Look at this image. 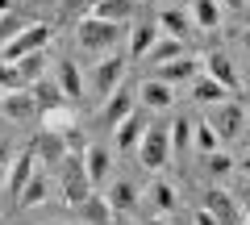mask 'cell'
Returning <instances> with one entry per match:
<instances>
[{"label": "cell", "instance_id": "cell-21", "mask_svg": "<svg viewBox=\"0 0 250 225\" xmlns=\"http://www.w3.org/2000/svg\"><path fill=\"white\" fill-rule=\"evenodd\" d=\"M138 13L134 0H96L88 9V17H100V21H113V25H129Z\"/></svg>", "mask_w": 250, "mask_h": 225}, {"label": "cell", "instance_id": "cell-22", "mask_svg": "<svg viewBox=\"0 0 250 225\" xmlns=\"http://www.w3.org/2000/svg\"><path fill=\"white\" fill-rule=\"evenodd\" d=\"M142 134H146V117H142V113L134 108V113H129V117H125L121 125L113 129V138H117V150H121V154L138 150V142H142Z\"/></svg>", "mask_w": 250, "mask_h": 225}, {"label": "cell", "instance_id": "cell-11", "mask_svg": "<svg viewBox=\"0 0 250 225\" xmlns=\"http://www.w3.org/2000/svg\"><path fill=\"white\" fill-rule=\"evenodd\" d=\"M80 159H83V171H88V184H92V188H108V180H113V159H108V146L88 142V150H83Z\"/></svg>", "mask_w": 250, "mask_h": 225}, {"label": "cell", "instance_id": "cell-10", "mask_svg": "<svg viewBox=\"0 0 250 225\" xmlns=\"http://www.w3.org/2000/svg\"><path fill=\"white\" fill-rule=\"evenodd\" d=\"M196 75H200V54H179L171 63H159L154 80H163L167 88H179V83H192Z\"/></svg>", "mask_w": 250, "mask_h": 225}, {"label": "cell", "instance_id": "cell-2", "mask_svg": "<svg viewBox=\"0 0 250 225\" xmlns=\"http://www.w3.org/2000/svg\"><path fill=\"white\" fill-rule=\"evenodd\" d=\"M92 184H88V171H83V159L80 154H67V159L59 163V200L67 208H80L83 200L92 196Z\"/></svg>", "mask_w": 250, "mask_h": 225}, {"label": "cell", "instance_id": "cell-28", "mask_svg": "<svg viewBox=\"0 0 250 225\" xmlns=\"http://www.w3.org/2000/svg\"><path fill=\"white\" fill-rule=\"evenodd\" d=\"M150 205L159 208V213H175L179 208V188L171 180H154L150 184Z\"/></svg>", "mask_w": 250, "mask_h": 225}, {"label": "cell", "instance_id": "cell-29", "mask_svg": "<svg viewBox=\"0 0 250 225\" xmlns=\"http://www.w3.org/2000/svg\"><path fill=\"white\" fill-rule=\"evenodd\" d=\"M179 54H184V42H175V38H163L159 34V42L150 46V54H146V63H171V59H179Z\"/></svg>", "mask_w": 250, "mask_h": 225}, {"label": "cell", "instance_id": "cell-8", "mask_svg": "<svg viewBox=\"0 0 250 225\" xmlns=\"http://www.w3.org/2000/svg\"><path fill=\"white\" fill-rule=\"evenodd\" d=\"M205 208H208L221 225H246V213H242L238 196H233L229 188H217V184H213V188L205 192Z\"/></svg>", "mask_w": 250, "mask_h": 225}, {"label": "cell", "instance_id": "cell-24", "mask_svg": "<svg viewBox=\"0 0 250 225\" xmlns=\"http://www.w3.org/2000/svg\"><path fill=\"white\" fill-rule=\"evenodd\" d=\"M75 213H80V221L83 225H113V208H108V200H104V192H92L88 200H83L80 208H75Z\"/></svg>", "mask_w": 250, "mask_h": 225}, {"label": "cell", "instance_id": "cell-32", "mask_svg": "<svg viewBox=\"0 0 250 225\" xmlns=\"http://www.w3.org/2000/svg\"><path fill=\"white\" fill-rule=\"evenodd\" d=\"M59 138H62V146H67V154H83V150H88V129H83L80 121H75V125H67Z\"/></svg>", "mask_w": 250, "mask_h": 225}, {"label": "cell", "instance_id": "cell-13", "mask_svg": "<svg viewBox=\"0 0 250 225\" xmlns=\"http://www.w3.org/2000/svg\"><path fill=\"white\" fill-rule=\"evenodd\" d=\"M0 117L17 121V125L38 121V104H34V96H29V88H21V92H4V96H0Z\"/></svg>", "mask_w": 250, "mask_h": 225}, {"label": "cell", "instance_id": "cell-43", "mask_svg": "<svg viewBox=\"0 0 250 225\" xmlns=\"http://www.w3.org/2000/svg\"><path fill=\"white\" fill-rule=\"evenodd\" d=\"M4 13H13V0H0V17H4Z\"/></svg>", "mask_w": 250, "mask_h": 225}, {"label": "cell", "instance_id": "cell-19", "mask_svg": "<svg viewBox=\"0 0 250 225\" xmlns=\"http://www.w3.org/2000/svg\"><path fill=\"white\" fill-rule=\"evenodd\" d=\"M154 25H159L163 38H175V42H188L192 38V17H188V9H163L159 17H154Z\"/></svg>", "mask_w": 250, "mask_h": 225}, {"label": "cell", "instance_id": "cell-33", "mask_svg": "<svg viewBox=\"0 0 250 225\" xmlns=\"http://www.w3.org/2000/svg\"><path fill=\"white\" fill-rule=\"evenodd\" d=\"M205 171H208V175H217V180H221V175H229V171H233V154H225V150L205 154Z\"/></svg>", "mask_w": 250, "mask_h": 225}, {"label": "cell", "instance_id": "cell-35", "mask_svg": "<svg viewBox=\"0 0 250 225\" xmlns=\"http://www.w3.org/2000/svg\"><path fill=\"white\" fill-rule=\"evenodd\" d=\"M88 9H92V0H59V17H62V21L88 17Z\"/></svg>", "mask_w": 250, "mask_h": 225}, {"label": "cell", "instance_id": "cell-15", "mask_svg": "<svg viewBox=\"0 0 250 225\" xmlns=\"http://www.w3.org/2000/svg\"><path fill=\"white\" fill-rule=\"evenodd\" d=\"M54 83H59V92H62L67 100H80L83 92H88L83 71L75 67V59H59V63H54Z\"/></svg>", "mask_w": 250, "mask_h": 225}, {"label": "cell", "instance_id": "cell-47", "mask_svg": "<svg viewBox=\"0 0 250 225\" xmlns=\"http://www.w3.org/2000/svg\"><path fill=\"white\" fill-rule=\"evenodd\" d=\"M80 225H83V221H80Z\"/></svg>", "mask_w": 250, "mask_h": 225}, {"label": "cell", "instance_id": "cell-37", "mask_svg": "<svg viewBox=\"0 0 250 225\" xmlns=\"http://www.w3.org/2000/svg\"><path fill=\"white\" fill-rule=\"evenodd\" d=\"M13 154H17V146H13L9 138H0V188H4V175H9V167H13Z\"/></svg>", "mask_w": 250, "mask_h": 225}, {"label": "cell", "instance_id": "cell-7", "mask_svg": "<svg viewBox=\"0 0 250 225\" xmlns=\"http://www.w3.org/2000/svg\"><path fill=\"white\" fill-rule=\"evenodd\" d=\"M134 108H138L134 92L117 88L113 96H104V100H100V108H96V117H92V121H96V125H104V129H117L125 117H129V113H134Z\"/></svg>", "mask_w": 250, "mask_h": 225}, {"label": "cell", "instance_id": "cell-30", "mask_svg": "<svg viewBox=\"0 0 250 225\" xmlns=\"http://www.w3.org/2000/svg\"><path fill=\"white\" fill-rule=\"evenodd\" d=\"M192 129H196V121H188V117H175V121H171V154L192 150Z\"/></svg>", "mask_w": 250, "mask_h": 225}, {"label": "cell", "instance_id": "cell-18", "mask_svg": "<svg viewBox=\"0 0 250 225\" xmlns=\"http://www.w3.org/2000/svg\"><path fill=\"white\" fill-rule=\"evenodd\" d=\"M104 200H108V208H113L117 217H134L138 213V188L129 180H108Z\"/></svg>", "mask_w": 250, "mask_h": 225}, {"label": "cell", "instance_id": "cell-44", "mask_svg": "<svg viewBox=\"0 0 250 225\" xmlns=\"http://www.w3.org/2000/svg\"><path fill=\"white\" fill-rule=\"evenodd\" d=\"M142 225H167V221H163V217H154V221H142Z\"/></svg>", "mask_w": 250, "mask_h": 225}, {"label": "cell", "instance_id": "cell-3", "mask_svg": "<svg viewBox=\"0 0 250 225\" xmlns=\"http://www.w3.org/2000/svg\"><path fill=\"white\" fill-rule=\"evenodd\" d=\"M50 42H54L50 21H29L13 42L0 46V63H17V59H25V54H34V50H50Z\"/></svg>", "mask_w": 250, "mask_h": 225}, {"label": "cell", "instance_id": "cell-1", "mask_svg": "<svg viewBox=\"0 0 250 225\" xmlns=\"http://www.w3.org/2000/svg\"><path fill=\"white\" fill-rule=\"evenodd\" d=\"M138 163H142L146 171H154L159 175L163 167H167L175 154H171V125H163V121H146V134H142V142H138Z\"/></svg>", "mask_w": 250, "mask_h": 225}, {"label": "cell", "instance_id": "cell-36", "mask_svg": "<svg viewBox=\"0 0 250 225\" xmlns=\"http://www.w3.org/2000/svg\"><path fill=\"white\" fill-rule=\"evenodd\" d=\"M25 88V80H21V71L13 63H0V92H21Z\"/></svg>", "mask_w": 250, "mask_h": 225}, {"label": "cell", "instance_id": "cell-34", "mask_svg": "<svg viewBox=\"0 0 250 225\" xmlns=\"http://www.w3.org/2000/svg\"><path fill=\"white\" fill-rule=\"evenodd\" d=\"M25 25H29V21L21 17V13H4V17H0V46H4V42H13V38H17Z\"/></svg>", "mask_w": 250, "mask_h": 225}, {"label": "cell", "instance_id": "cell-40", "mask_svg": "<svg viewBox=\"0 0 250 225\" xmlns=\"http://www.w3.org/2000/svg\"><path fill=\"white\" fill-rule=\"evenodd\" d=\"M233 171H242V175H250V154H246V159H233Z\"/></svg>", "mask_w": 250, "mask_h": 225}, {"label": "cell", "instance_id": "cell-45", "mask_svg": "<svg viewBox=\"0 0 250 225\" xmlns=\"http://www.w3.org/2000/svg\"><path fill=\"white\" fill-rule=\"evenodd\" d=\"M46 225H62V221H46Z\"/></svg>", "mask_w": 250, "mask_h": 225}, {"label": "cell", "instance_id": "cell-12", "mask_svg": "<svg viewBox=\"0 0 250 225\" xmlns=\"http://www.w3.org/2000/svg\"><path fill=\"white\" fill-rule=\"evenodd\" d=\"M38 171V159H34V150H17L13 154V167H9V175H4V196L17 205V196H21V188L29 184V175Z\"/></svg>", "mask_w": 250, "mask_h": 225}, {"label": "cell", "instance_id": "cell-4", "mask_svg": "<svg viewBox=\"0 0 250 225\" xmlns=\"http://www.w3.org/2000/svg\"><path fill=\"white\" fill-rule=\"evenodd\" d=\"M121 34H125V25H113V21H100V17H80L75 21V38L92 54H108L121 42Z\"/></svg>", "mask_w": 250, "mask_h": 225}, {"label": "cell", "instance_id": "cell-6", "mask_svg": "<svg viewBox=\"0 0 250 225\" xmlns=\"http://www.w3.org/2000/svg\"><path fill=\"white\" fill-rule=\"evenodd\" d=\"M208 125L217 129V138H221V142L238 138L242 129H246V104H242V100H221V104H213Z\"/></svg>", "mask_w": 250, "mask_h": 225}, {"label": "cell", "instance_id": "cell-42", "mask_svg": "<svg viewBox=\"0 0 250 225\" xmlns=\"http://www.w3.org/2000/svg\"><path fill=\"white\" fill-rule=\"evenodd\" d=\"M221 9H242V0H217Z\"/></svg>", "mask_w": 250, "mask_h": 225}, {"label": "cell", "instance_id": "cell-46", "mask_svg": "<svg viewBox=\"0 0 250 225\" xmlns=\"http://www.w3.org/2000/svg\"><path fill=\"white\" fill-rule=\"evenodd\" d=\"M0 96H4V92H0Z\"/></svg>", "mask_w": 250, "mask_h": 225}, {"label": "cell", "instance_id": "cell-20", "mask_svg": "<svg viewBox=\"0 0 250 225\" xmlns=\"http://www.w3.org/2000/svg\"><path fill=\"white\" fill-rule=\"evenodd\" d=\"M188 17H192V25H196V29L217 34L221 21H225V9L217 4V0H192V4H188Z\"/></svg>", "mask_w": 250, "mask_h": 225}, {"label": "cell", "instance_id": "cell-26", "mask_svg": "<svg viewBox=\"0 0 250 225\" xmlns=\"http://www.w3.org/2000/svg\"><path fill=\"white\" fill-rule=\"evenodd\" d=\"M13 67L21 71V80H25V88H29V83H38L46 75V67H50V50H34V54H25V59H17Z\"/></svg>", "mask_w": 250, "mask_h": 225}, {"label": "cell", "instance_id": "cell-41", "mask_svg": "<svg viewBox=\"0 0 250 225\" xmlns=\"http://www.w3.org/2000/svg\"><path fill=\"white\" fill-rule=\"evenodd\" d=\"M238 38H242V50H246V54H250V25H246V29H242V34H238Z\"/></svg>", "mask_w": 250, "mask_h": 225}, {"label": "cell", "instance_id": "cell-38", "mask_svg": "<svg viewBox=\"0 0 250 225\" xmlns=\"http://www.w3.org/2000/svg\"><path fill=\"white\" fill-rule=\"evenodd\" d=\"M192 225H221V221H217V217H213V213H208V208H205V205H200V208H196V213H192Z\"/></svg>", "mask_w": 250, "mask_h": 225}, {"label": "cell", "instance_id": "cell-16", "mask_svg": "<svg viewBox=\"0 0 250 225\" xmlns=\"http://www.w3.org/2000/svg\"><path fill=\"white\" fill-rule=\"evenodd\" d=\"M29 96H34V104H38V117H42V113H54V108H67V104H71V100L59 92L54 75H42L38 83H29Z\"/></svg>", "mask_w": 250, "mask_h": 225}, {"label": "cell", "instance_id": "cell-14", "mask_svg": "<svg viewBox=\"0 0 250 225\" xmlns=\"http://www.w3.org/2000/svg\"><path fill=\"white\" fill-rule=\"evenodd\" d=\"M50 192H54V180H50V171H46V167H38V171L29 175V184L21 188V196H17V208H38V205H46V200H50Z\"/></svg>", "mask_w": 250, "mask_h": 225}, {"label": "cell", "instance_id": "cell-39", "mask_svg": "<svg viewBox=\"0 0 250 225\" xmlns=\"http://www.w3.org/2000/svg\"><path fill=\"white\" fill-rule=\"evenodd\" d=\"M238 205H242V213H246V225H250V184L242 188V196H238Z\"/></svg>", "mask_w": 250, "mask_h": 225}, {"label": "cell", "instance_id": "cell-17", "mask_svg": "<svg viewBox=\"0 0 250 225\" xmlns=\"http://www.w3.org/2000/svg\"><path fill=\"white\" fill-rule=\"evenodd\" d=\"M29 150H34V159H42V167H59V163L67 159V146H62V138L50 134V129H38L34 142H29Z\"/></svg>", "mask_w": 250, "mask_h": 225}, {"label": "cell", "instance_id": "cell-31", "mask_svg": "<svg viewBox=\"0 0 250 225\" xmlns=\"http://www.w3.org/2000/svg\"><path fill=\"white\" fill-rule=\"evenodd\" d=\"M192 146H196L200 154H213V150H221V138H217V129L208 125V121H196V129H192Z\"/></svg>", "mask_w": 250, "mask_h": 225}, {"label": "cell", "instance_id": "cell-23", "mask_svg": "<svg viewBox=\"0 0 250 225\" xmlns=\"http://www.w3.org/2000/svg\"><path fill=\"white\" fill-rule=\"evenodd\" d=\"M188 88H192L188 96L196 100V104H205V108H213V104H221V100H229V92H225V88H221L217 80H208L205 71H200V75H196L192 83H188Z\"/></svg>", "mask_w": 250, "mask_h": 225}, {"label": "cell", "instance_id": "cell-27", "mask_svg": "<svg viewBox=\"0 0 250 225\" xmlns=\"http://www.w3.org/2000/svg\"><path fill=\"white\" fill-rule=\"evenodd\" d=\"M159 42V25H129V59H146Z\"/></svg>", "mask_w": 250, "mask_h": 225}, {"label": "cell", "instance_id": "cell-5", "mask_svg": "<svg viewBox=\"0 0 250 225\" xmlns=\"http://www.w3.org/2000/svg\"><path fill=\"white\" fill-rule=\"evenodd\" d=\"M125 71H129V59L108 54V59H96V67L83 75V83H88V92H96V96L104 100V96H113V92L125 83Z\"/></svg>", "mask_w": 250, "mask_h": 225}, {"label": "cell", "instance_id": "cell-9", "mask_svg": "<svg viewBox=\"0 0 250 225\" xmlns=\"http://www.w3.org/2000/svg\"><path fill=\"white\" fill-rule=\"evenodd\" d=\"M200 71H205L208 80H217L225 92H242V75H238V67H233V59L225 50L205 54V59H200Z\"/></svg>", "mask_w": 250, "mask_h": 225}, {"label": "cell", "instance_id": "cell-25", "mask_svg": "<svg viewBox=\"0 0 250 225\" xmlns=\"http://www.w3.org/2000/svg\"><path fill=\"white\" fill-rule=\"evenodd\" d=\"M138 92H142V104L154 108V113H167V108H175V88H167L163 80H146Z\"/></svg>", "mask_w": 250, "mask_h": 225}]
</instances>
